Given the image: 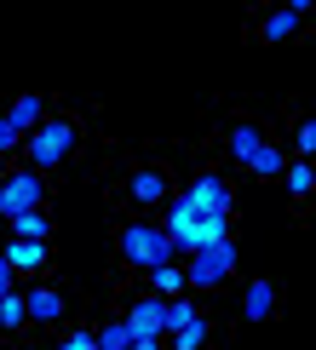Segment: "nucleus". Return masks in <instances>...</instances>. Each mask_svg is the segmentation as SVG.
<instances>
[{
	"mask_svg": "<svg viewBox=\"0 0 316 350\" xmlns=\"http://www.w3.org/2000/svg\"><path fill=\"white\" fill-rule=\"evenodd\" d=\"M161 207H167V224L161 230H167V241H172L179 258H190V253H201V247H213V241L230 236V213H201L184 189H172Z\"/></svg>",
	"mask_w": 316,
	"mask_h": 350,
	"instance_id": "obj_1",
	"label": "nucleus"
},
{
	"mask_svg": "<svg viewBox=\"0 0 316 350\" xmlns=\"http://www.w3.org/2000/svg\"><path fill=\"white\" fill-rule=\"evenodd\" d=\"M75 144H81V126L69 121V115H47V121L23 138V155H29V167L47 178L52 167H69V161H75Z\"/></svg>",
	"mask_w": 316,
	"mask_h": 350,
	"instance_id": "obj_2",
	"label": "nucleus"
},
{
	"mask_svg": "<svg viewBox=\"0 0 316 350\" xmlns=\"http://www.w3.org/2000/svg\"><path fill=\"white\" fill-rule=\"evenodd\" d=\"M115 253H121V265H133L138 275H150L155 265L179 258V253H172V241H167V230L155 224V218H133V224H121V236H115Z\"/></svg>",
	"mask_w": 316,
	"mask_h": 350,
	"instance_id": "obj_3",
	"label": "nucleus"
},
{
	"mask_svg": "<svg viewBox=\"0 0 316 350\" xmlns=\"http://www.w3.org/2000/svg\"><path fill=\"white\" fill-rule=\"evenodd\" d=\"M184 265V293L190 299H201V293H213V287H224L230 275H236V265H241V253H236V241H213V247H201V253H190V258H179Z\"/></svg>",
	"mask_w": 316,
	"mask_h": 350,
	"instance_id": "obj_4",
	"label": "nucleus"
},
{
	"mask_svg": "<svg viewBox=\"0 0 316 350\" xmlns=\"http://www.w3.org/2000/svg\"><path fill=\"white\" fill-rule=\"evenodd\" d=\"M47 207V178L35 167H12L0 178V218H18V213H40Z\"/></svg>",
	"mask_w": 316,
	"mask_h": 350,
	"instance_id": "obj_5",
	"label": "nucleus"
},
{
	"mask_svg": "<svg viewBox=\"0 0 316 350\" xmlns=\"http://www.w3.org/2000/svg\"><path fill=\"white\" fill-rule=\"evenodd\" d=\"M184 196H190L201 213H230L236 218V184H230L224 172H196V178L184 184Z\"/></svg>",
	"mask_w": 316,
	"mask_h": 350,
	"instance_id": "obj_6",
	"label": "nucleus"
},
{
	"mask_svg": "<svg viewBox=\"0 0 316 350\" xmlns=\"http://www.w3.org/2000/svg\"><path fill=\"white\" fill-rule=\"evenodd\" d=\"M121 322L133 327V339H167V299H155V293H138V299H127Z\"/></svg>",
	"mask_w": 316,
	"mask_h": 350,
	"instance_id": "obj_7",
	"label": "nucleus"
},
{
	"mask_svg": "<svg viewBox=\"0 0 316 350\" xmlns=\"http://www.w3.org/2000/svg\"><path fill=\"white\" fill-rule=\"evenodd\" d=\"M23 310H29V322H64V316H69V299L64 293H57V287H47V282H29L23 287Z\"/></svg>",
	"mask_w": 316,
	"mask_h": 350,
	"instance_id": "obj_8",
	"label": "nucleus"
},
{
	"mask_svg": "<svg viewBox=\"0 0 316 350\" xmlns=\"http://www.w3.org/2000/svg\"><path fill=\"white\" fill-rule=\"evenodd\" d=\"M127 196H133L138 207H161V201L172 196V184H167V172H161V167H138L133 178H127Z\"/></svg>",
	"mask_w": 316,
	"mask_h": 350,
	"instance_id": "obj_9",
	"label": "nucleus"
},
{
	"mask_svg": "<svg viewBox=\"0 0 316 350\" xmlns=\"http://www.w3.org/2000/svg\"><path fill=\"white\" fill-rule=\"evenodd\" d=\"M0 258L12 265V275H40L52 253H47V241H18V236H12L6 247H0Z\"/></svg>",
	"mask_w": 316,
	"mask_h": 350,
	"instance_id": "obj_10",
	"label": "nucleus"
},
{
	"mask_svg": "<svg viewBox=\"0 0 316 350\" xmlns=\"http://www.w3.org/2000/svg\"><path fill=\"white\" fill-rule=\"evenodd\" d=\"M241 316H248V322H270V316H276V282L253 275L248 293H241Z\"/></svg>",
	"mask_w": 316,
	"mask_h": 350,
	"instance_id": "obj_11",
	"label": "nucleus"
},
{
	"mask_svg": "<svg viewBox=\"0 0 316 350\" xmlns=\"http://www.w3.org/2000/svg\"><path fill=\"white\" fill-rule=\"evenodd\" d=\"M6 121H12V126H18V133L29 138L40 121H47V98H40V92H23V98H12V104H6Z\"/></svg>",
	"mask_w": 316,
	"mask_h": 350,
	"instance_id": "obj_12",
	"label": "nucleus"
},
{
	"mask_svg": "<svg viewBox=\"0 0 316 350\" xmlns=\"http://www.w3.org/2000/svg\"><path fill=\"white\" fill-rule=\"evenodd\" d=\"M144 293H155V299H184V265L179 258H167V265H155L150 275H144Z\"/></svg>",
	"mask_w": 316,
	"mask_h": 350,
	"instance_id": "obj_13",
	"label": "nucleus"
},
{
	"mask_svg": "<svg viewBox=\"0 0 316 350\" xmlns=\"http://www.w3.org/2000/svg\"><path fill=\"white\" fill-rule=\"evenodd\" d=\"M299 29H305V23H299L287 6H276V12H265V18H259V40H265V46H282V40H293Z\"/></svg>",
	"mask_w": 316,
	"mask_h": 350,
	"instance_id": "obj_14",
	"label": "nucleus"
},
{
	"mask_svg": "<svg viewBox=\"0 0 316 350\" xmlns=\"http://www.w3.org/2000/svg\"><path fill=\"white\" fill-rule=\"evenodd\" d=\"M282 189H287L293 201H311V196H316V161H287V167H282Z\"/></svg>",
	"mask_w": 316,
	"mask_h": 350,
	"instance_id": "obj_15",
	"label": "nucleus"
},
{
	"mask_svg": "<svg viewBox=\"0 0 316 350\" xmlns=\"http://www.w3.org/2000/svg\"><path fill=\"white\" fill-rule=\"evenodd\" d=\"M259 144H265V133H259V121H236V126H230V161H236V167H248Z\"/></svg>",
	"mask_w": 316,
	"mask_h": 350,
	"instance_id": "obj_16",
	"label": "nucleus"
},
{
	"mask_svg": "<svg viewBox=\"0 0 316 350\" xmlns=\"http://www.w3.org/2000/svg\"><path fill=\"white\" fill-rule=\"evenodd\" d=\"M6 230L18 241H52V218L47 213H18V218H6Z\"/></svg>",
	"mask_w": 316,
	"mask_h": 350,
	"instance_id": "obj_17",
	"label": "nucleus"
},
{
	"mask_svg": "<svg viewBox=\"0 0 316 350\" xmlns=\"http://www.w3.org/2000/svg\"><path fill=\"white\" fill-rule=\"evenodd\" d=\"M282 167H287V155H282V150H276L270 138L259 144V150H253V161H248V172H253L259 184H265V178H282Z\"/></svg>",
	"mask_w": 316,
	"mask_h": 350,
	"instance_id": "obj_18",
	"label": "nucleus"
},
{
	"mask_svg": "<svg viewBox=\"0 0 316 350\" xmlns=\"http://www.w3.org/2000/svg\"><path fill=\"white\" fill-rule=\"evenodd\" d=\"M167 339H172V350H207V339H213V322L201 316V322L179 327V333H167Z\"/></svg>",
	"mask_w": 316,
	"mask_h": 350,
	"instance_id": "obj_19",
	"label": "nucleus"
},
{
	"mask_svg": "<svg viewBox=\"0 0 316 350\" xmlns=\"http://www.w3.org/2000/svg\"><path fill=\"white\" fill-rule=\"evenodd\" d=\"M190 322H201V304L184 293V299H167V333H179V327H190Z\"/></svg>",
	"mask_w": 316,
	"mask_h": 350,
	"instance_id": "obj_20",
	"label": "nucleus"
},
{
	"mask_svg": "<svg viewBox=\"0 0 316 350\" xmlns=\"http://www.w3.org/2000/svg\"><path fill=\"white\" fill-rule=\"evenodd\" d=\"M92 339H98V350H127L133 345V327L115 316V322H104V327H92Z\"/></svg>",
	"mask_w": 316,
	"mask_h": 350,
	"instance_id": "obj_21",
	"label": "nucleus"
},
{
	"mask_svg": "<svg viewBox=\"0 0 316 350\" xmlns=\"http://www.w3.org/2000/svg\"><path fill=\"white\" fill-rule=\"evenodd\" d=\"M29 322V310H23V293H6V299H0V327H23Z\"/></svg>",
	"mask_w": 316,
	"mask_h": 350,
	"instance_id": "obj_22",
	"label": "nucleus"
},
{
	"mask_svg": "<svg viewBox=\"0 0 316 350\" xmlns=\"http://www.w3.org/2000/svg\"><path fill=\"white\" fill-rule=\"evenodd\" d=\"M293 150H299V161H311V155H316V121H299L293 126Z\"/></svg>",
	"mask_w": 316,
	"mask_h": 350,
	"instance_id": "obj_23",
	"label": "nucleus"
},
{
	"mask_svg": "<svg viewBox=\"0 0 316 350\" xmlns=\"http://www.w3.org/2000/svg\"><path fill=\"white\" fill-rule=\"evenodd\" d=\"M52 350H98V339H92V327H75V333H64V345H52Z\"/></svg>",
	"mask_w": 316,
	"mask_h": 350,
	"instance_id": "obj_24",
	"label": "nucleus"
},
{
	"mask_svg": "<svg viewBox=\"0 0 316 350\" xmlns=\"http://www.w3.org/2000/svg\"><path fill=\"white\" fill-rule=\"evenodd\" d=\"M12 150H23V133L6 121V109H0V155H12Z\"/></svg>",
	"mask_w": 316,
	"mask_h": 350,
	"instance_id": "obj_25",
	"label": "nucleus"
},
{
	"mask_svg": "<svg viewBox=\"0 0 316 350\" xmlns=\"http://www.w3.org/2000/svg\"><path fill=\"white\" fill-rule=\"evenodd\" d=\"M6 293H18V275H12V265L0 258V299H6Z\"/></svg>",
	"mask_w": 316,
	"mask_h": 350,
	"instance_id": "obj_26",
	"label": "nucleus"
},
{
	"mask_svg": "<svg viewBox=\"0 0 316 350\" xmlns=\"http://www.w3.org/2000/svg\"><path fill=\"white\" fill-rule=\"evenodd\" d=\"M127 350H167V339H133Z\"/></svg>",
	"mask_w": 316,
	"mask_h": 350,
	"instance_id": "obj_27",
	"label": "nucleus"
}]
</instances>
